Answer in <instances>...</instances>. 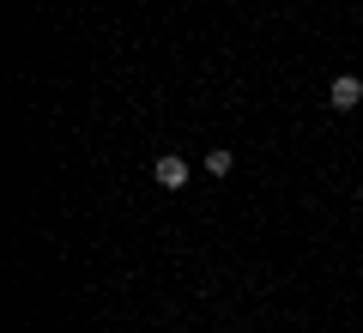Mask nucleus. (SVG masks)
<instances>
[{
    "label": "nucleus",
    "instance_id": "nucleus-1",
    "mask_svg": "<svg viewBox=\"0 0 363 333\" xmlns=\"http://www.w3.org/2000/svg\"><path fill=\"white\" fill-rule=\"evenodd\" d=\"M357 103H363V79H357V73H339L333 85H327V109H339V116H351Z\"/></svg>",
    "mask_w": 363,
    "mask_h": 333
},
{
    "label": "nucleus",
    "instance_id": "nucleus-2",
    "mask_svg": "<svg viewBox=\"0 0 363 333\" xmlns=\"http://www.w3.org/2000/svg\"><path fill=\"white\" fill-rule=\"evenodd\" d=\"M152 176H157V188H182V182H188V158L164 152V158L152 164Z\"/></svg>",
    "mask_w": 363,
    "mask_h": 333
},
{
    "label": "nucleus",
    "instance_id": "nucleus-3",
    "mask_svg": "<svg viewBox=\"0 0 363 333\" xmlns=\"http://www.w3.org/2000/svg\"><path fill=\"white\" fill-rule=\"evenodd\" d=\"M230 164H236V158L224 152V146H218V152H206V176H230Z\"/></svg>",
    "mask_w": 363,
    "mask_h": 333
}]
</instances>
